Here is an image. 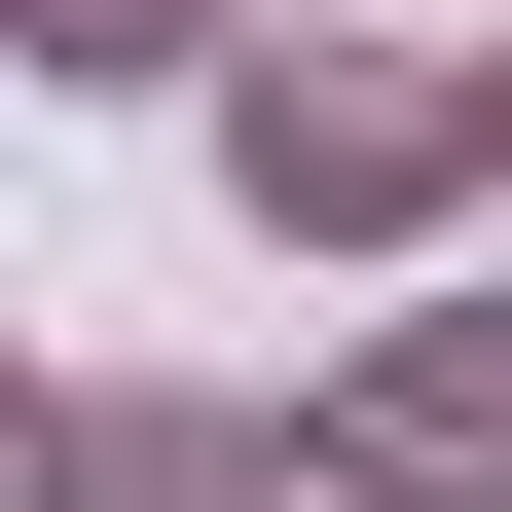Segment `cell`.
<instances>
[{
  "label": "cell",
  "instance_id": "obj_3",
  "mask_svg": "<svg viewBox=\"0 0 512 512\" xmlns=\"http://www.w3.org/2000/svg\"><path fill=\"white\" fill-rule=\"evenodd\" d=\"M293 476H330V439L220 403V366H74V403H37V512H293Z\"/></svg>",
  "mask_w": 512,
  "mask_h": 512
},
{
  "label": "cell",
  "instance_id": "obj_2",
  "mask_svg": "<svg viewBox=\"0 0 512 512\" xmlns=\"http://www.w3.org/2000/svg\"><path fill=\"white\" fill-rule=\"evenodd\" d=\"M293 439H330V512H512V256H403L293 366Z\"/></svg>",
  "mask_w": 512,
  "mask_h": 512
},
{
  "label": "cell",
  "instance_id": "obj_4",
  "mask_svg": "<svg viewBox=\"0 0 512 512\" xmlns=\"http://www.w3.org/2000/svg\"><path fill=\"white\" fill-rule=\"evenodd\" d=\"M0 37H37V74H110V110H147V74L220 110V74H256V0H0Z\"/></svg>",
  "mask_w": 512,
  "mask_h": 512
},
{
  "label": "cell",
  "instance_id": "obj_6",
  "mask_svg": "<svg viewBox=\"0 0 512 512\" xmlns=\"http://www.w3.org/2000/svg\"><path fill=\"white\" fill-rule=\"evenodd\" d=\"M293 512H330V476H293Z\"/></svg>",
  "mask_w": 512,
  "mask_h": 512
},
{
  "label": "cell",
  "instance_id": "obj_1",
  "mask_svg": "<svg viewBox=\"0 0 512 512\" xmlns=\"http://www.w3.org/2000/svg\"><path fill=\"white\" fill-rule=\"evenodd\" d=\"M220 183H256V256H476L512 220V110H476V37H256L220 74Z\"/></svg>",
  "mask_w": 512,
  "mask_h": 512
},
{
  "label": "cell",
  "instance_id": "obj_5",
  "mask_svg": "<svg viewBox=\"0 0 512 512\" xmlns=\"http://www.w3.org/2000/svg\"><path fill=\"white\" fill-rule=\"evenodd\" d=\"M476 110H512V37H476Z\"/></svg>",
  "mask_w": 512,
  "mask_h": 512
}]
</instances>
